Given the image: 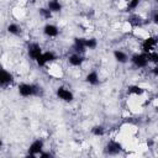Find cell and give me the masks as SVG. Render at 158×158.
<instances>
[{
	"instance_id": "12",
	"label": "cell",
	"mask_w": 158,
	"mask_h": 158,
	"mask_svg": "<svg viewBox=\"0 0 158 158\" xmlns=\"http://www.w3.org/2000/svg\"><path fill=\"white\" fill-rule=\"evenodd\" d=\"M112 57H114V59L118 63V64H126V63H128L130 62V54L127 53V52H125V51H122V49H114L112 51Z\"/></svg>"
},
{
	"instance_id": "25",
	"label": "cell",
	"mask_w": 158,
	"mask_h": 158,
	"mask_svg": "<svg viewBox=\"0 0 158 158\" xmlns=\"http://www.w3.org/2000/svg\"><path fill=\"white\" fill-rule=\"evenodd\" d=\"M25 1H30V0H25Z\"/></svg>"
},
{
	"instance_id": "21",
	"label": "cell",
	"mask_w": 158,
	"mask_h": 158,
	"mask_svg": "<svg viewBox=\"0 0 158 158\" xmlns=\"http://www.w3.org/2000/svg\"><path fill=\"white\" fill-rule=\"evenodd\" d=\"M147 57H148V60L149 63H152L153 65L154 64H158V51H152L149 53H147Z\"/></svg>"
},
{
	"instance_id": "22",
	"label": "cell",
	"mask_w": 158,
	"mask_h": 158,
	"mask_svg": "<svg viewBox=\"0 0 158 158\" xmlns=\"http://www.w3.org/2000/svg\"><path fill=\"white\" fill-rule=\"evenodd\" d=\"M151 74L156 78H158V64H154L152 68H151Z\"/></svg>"
},
{
	"instance_id": "8",
	"label": "cell",
	"mask_w": 158,
	"mask_h": 158,
	"mask_svg": "<svg viewBox=\"0 0 158 158\" xmlns=\"http://www.w3.org/2000/svg\"><path fill=\"white\" fill-rule=\"evenodd\" d=\"M56 95L63 102H72L74 100V93L67 86H58L56 89Z\"/></svg>"
},
{
	"instance_id": "5",
	"label": "cell",
	"mask_w": 158,
	"mask_h": 158,
	"mask_svg": "<svg viewBox=\"0 0 158 158\" xmlns=\"http://www.w3.org/2000/svg\"><path fill=\"white\" fill-rule=\"evenodd\" d=\"M46 148H44V141L42 139V138H36V139H33L31 143H30V146H28V148H27V152H28V156H32V157H38V154L42 152V151H44Z\"/></svg>"
},
{
	"instance_id": "1",
	"label": "cell",
	"mask_w": 158,
	"mask_h": 158,
	"mask_svg": "<svg viewBox=\"0 0 158 158\" xmlns=\"http://www.w3.org/2000/svg\"><path fill=\"white\" fill-rule=\"evenodd\" d=\"M17 93L22 98H32V96H40L42 94V88L38 84L35 83H20L17 85Z\"/></svg>"
},
{
	"instance_id": "10",
	"label": "cell",
	"mask_w": 158,
	"mask_h": 158,
	"mask_svg": "<svg viewBox=\"0 0 158 158\" xmlns=\"http://www.w3.org/2000/svg\"><path fill=\"white\" fill-rule=\"evenodd\" d=\"M85 62V57L84 54L81 53H77V52H73L72 54L68 56V63L70 67H74V68H79L84 64Z\"/></svg>"
},
{
	"instance_id": "9",
	"label": "cell",
	"mask_w": 158,
	"mask_h": 158,
	"mask_svg": "<svg viewBox=\"0 0 158 158\" xmlns=\"http://www.w3.org/2000/svg\"><path fill=\"white\" fill-rule=\"evenodd\" d=\"M14 81H15L14 74L7 69H2L1 73H0V85H1V88L5 89L6 86L12 85Z\"/></svg>"
},
{
	"instance_id": "14",
	"label": "cell",
	"mask_w": 158,
	"mask_h": 158,
	"mask_svg": "<svg viewBox=\"0 0 158 158\" xmlns=\"http://www.w3.org/2000/svg\"><path fill=\"white\" fill-rule=\"evenodd\" d=\"M85 81L89 85H93V86L98 85L100 83V75H99L98 70H90V72H88L86 75H85Z\"/></svg>"
},
{
	"instance_id": "19",
	"label": "cell",
	"mask_w": 158,
	"mask_h": 158,
	"mask_svg": "<svg viewBox=\"0 0 158 158\" xmlns=\"http://www.w3.org/2000/svg\"><path fill=\"white\" fill-rule=\"evenodd\" d=\"M38 15H40L43 20H51L54 14H53L47 6H44V7H40V9H38Z\"/></svg>"
},
{
	"instance_id": "13",
	"label": "cell",
	"mask_w": 158,
	"mask_h": 158,
	"mask_svg": "<svg viewBox=\"0 0 158 158\" xmlns=\"http://www.w3.org/2000/svg\"><path fill=\"white\" fill-rule=\"evenodd\" d=\"M86 51L88 49L85 47V38H83V37H75L74 41H73V52L84 54Z\"/></svg>"
},
{
	"instance_id": "23",
	"label": "cell",
	"mask_w": 158,
	"mask_h": 158,
	"mask_svg": "<svg viewBox=\"0 0 158 158\" xmlns=\"http://www.w3.org/2000/svg\"><path fill=\"white\" fill-rule=\"evenodd\" d=\"M152 21H153V23L158 25V11H156V12L152 15Z\"/></svg>"
},
{
	"instance_id": "2",
	"label": "cell",
	"mask_w": 158,
	"mask_h": 158,
	"mask_svg": "<svg viewBox=\"0 0 158 158\" xmlns=\"http://www.w3.org/2000/svg\"><path fill=\"white\" fill-rule=\"evenodd\" d=\"M130 62L133 67H136L137 69H144L148 67L149 64V60H148V57H147V53L144 52H135L133 54H131L130 57Z\"/></svg>"
},
{
	"instance_id": "6",
	"label": "cell",
	"mask_w": 158,
	"mask_h": 158,
	"mask_svg": "<svg viewBox=\"0 0 158 158\" xmlns=\"http://www.w3.org/2000/svg\"><path fill=\"white\" fill-rule=\"evenodd\" d=\"M122 144L116 141V139H110L109 142H106L105 147H104V152L105 154H109V156H117L122 152Z\"/></svg>"
},
{
	"instance_id": "4",
	"label": "cell",
	"mask_w": 158,
	"mask_h": 158,
	"mask_svg": "<svg viewBox=\"0 0 158 158\" xmlns=\"http://www.w3.org/2000/svg\"><path fill=\"white\" fill-rule=\"evenodd\" d=\"M158 47V37L157 36H147L142 40L141 43V51L144 53H149L152 51H156Z\"/></svg>"
},
{
	"instance_id": "16",
	"label": "cell",
	"mask_w": 158,
	"mask_h": 158,
	"mask_svg": "<svg viewBox=\"0 0 158 158\" xmlns=\"http://www.w3.org/2000/svg\"><path fill=\"white\" fill-rule=\"evenodd\" d=\"M144 91H146V89L138 84H133V85L128 86V94L135 95V96H142L144 94Z\"/></svg>"
},
{
	"instance_id": "11",
	"label": "cell",
	"mask_w": 158,
	"mask_h": 158,
	"mask_svg": "<svg viewBox=\"0 0 158 158\" xmlns=\"http://www.w3.org/2000/svg\"><path fill=\"white\" fill-rule=\"evenodd\" d=\"M42 32L46 37L48 38H56L58 35H59V27L56 25V23H51V22H47L43 28H42Z\"/></svg>"
},
{
	"instance_id": "20",
	"label": "cell",
	"mask_w": 158,
	"mask_h": 158,
	"mask_svg": "<svg viewBox=\"0 0 158 158\" xmlns=\"http://www.w3.org/2000/svg\"><path fill=\"white\" fill-rule=\"evenodd\" d=\"M98 44H99V42H98V40L95 37H88V38H85V47H86V49H90V51L96 49Z\"/></svg>"
},
{
	"instance_id": "3",
	"label": "cell",
	"mask_w": 158,
	"mask_h": 158,
	"mask_svg": "<svg viewBox=\"0 0 158 158\" xmlns=\"http://www.w3.org/2000/svg\"><path fill=\"white\" fill-rule=\"evenodd\" d=\"M56 59H57V54L53 51H49L48 49V51H43V53L37 58L36 64L40 68H43V67H47L48 64H52Z\"/></svg>"
},
{
	"instance_id": "18",
	"label": "cell",
	"mask_w": 158,
	"mask_h": 158,
	"mask_svg": "<svg viewBox=\"0 0 158 158\" xmlns=\"http://www.w3.org/2000/svg\"><path fill=\"white\" fill-rule=\"evenodd\" d=\"M90 132L93 136L95 137H102L105 133H106V128L102 126V125H95L90 128Z\"/></svg>"
},
{
	"instance_id": "15",
	"label": "cell",
	"mask_w": 158,
	"mask_h": 158,
	"mask_svg": "<svg viewBox=\"0 0 158 158\" xmlns=\"http://www.w3.org/2000/svg\"><path fill=\"white\" fill-rule=\"evenodd\" d=\"M47 7L53 12V14H58L62 11L63 9V4L59 0H48L47 1Z\"/></svg>"
},
{
	"instance_id": "24",
	"label": "cell",
	"mask_w": 158,
	"mask_h": 158,
	"mask_svg": "<svg viewBox=\"0 0 158 158\" xmlns=\"http://www.w3.org/2000/svg\"><path fill=\"white\" fill-rule=\"evenodd\" d=\"M154 110H156V112H158V102L156 104V106H154Z\"/></svg>"
},
{
	"instance_id": "17",
	"label": "cell",
	"mask_w": 158,
	"mask_h": 158,
	"mask_svg": "<svg viewBox=\"0 0 158 158\" xmlns=\"http://www.w3.org/2000/svg\"><path fill=\"white\" fill-rule=\"evenodd\" d=\"M6 31L9 35H12V36H19L21 33V26L16 22H10L7 26H6Z\"/></svg>"
},
{
	"instance_id": "7",
	"label": "cell",
	"mask_w": 158,
	"mask_h": 158,
	"mask_svg": "<svg viewBox=\"0 0 158 158\" xmlns=\"http://www.w3.org/2000/svg\"><path fill=\"white\" fill-rule=\"evenodd\" d=\"M26 52H27V56L30 57V59L33 60V62H36L37 58L43 53V49H42V47H41L40 43H37V42H30L27 44Z\"/></svg>"
}]
</instances>
